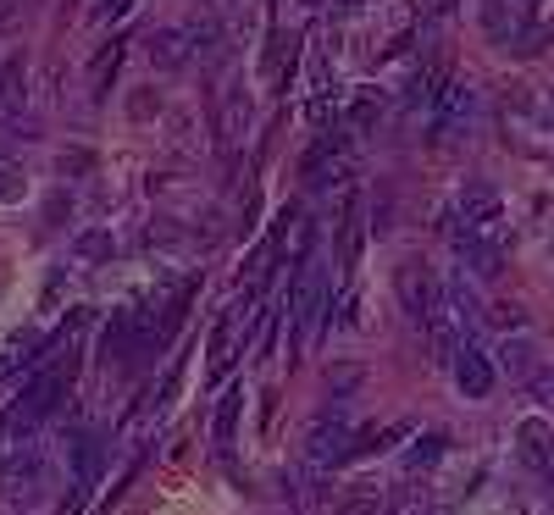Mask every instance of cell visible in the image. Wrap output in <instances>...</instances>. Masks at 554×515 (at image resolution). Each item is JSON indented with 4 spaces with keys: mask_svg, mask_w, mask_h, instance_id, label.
I'll return each mask as SVG.
<instances>
[{
    "mask_svg": "<svg viewBox=\"0 0 554 515\" xmlns=\"http://www.w3.org/2000/svg\"><path fill=\"white\" fill-rule=\"evenodd\" d=\"M73 372H78V360L67 355V360H56V366H45V372L34 377V383L23 388V399H17L6 416H0V427L12 432V438H34L39 432V421L50 416V410L61 405V394L73 388Z\"/></svg>",
    "mask_w": 554,
    "mask_h": 515,
    "instance_id": "1",
    "label": "cell"
},
{
    "mask_svg": "<svg viewBox=\"0 0 554 515\" xmlns=\"http://www.w3.org/2000/svg\"><path fill=\"white\" fill-rule=\"evenodd\" d=\"M45 482H50L45 449L23 444L12 460H0V504H12V510H28V504L45 499Z\"/></svg>",
    "mask_w": 554,
    "mask_h": 515,
    "instance_id": "2",
    "label": "cell"
},
{
    "mask_svg": "<svg viewBox=\"0 0 554 515\" xmlns=\"http://www.w3.org/2000/svg\"><path fill=\"white\" fill-rule=\"evenodd\" d=\"M399 305H405L410 322H422L433 333L438 322H449V300H444V283H438L427 266H405L399 272Z\"/></svg>",
    "mask_w": 554,
    "mask_h": 515,
    "instance_id": "3",
    "label": "cell"
},
{
    "mask_svg": "<svg viewBox=\"0 0 554 515\" xmlns=\"http://www.w3.org/2000/svg\"><path fill=\"white\" fill-rule=\"evenodd\" d=\"M355 455V432L344 416H316L311 432H305V471L311 477H327V471L338 466V460Z\"/></svg>",
    "mask_w": 554,
    "mask_h": 515,
    "instance_id": "4",
    "label": "cell"
},
{
    "mask_svg": "<svg viewBox=\"0 0 554 515\" xmlns=\"http://www.w3.org/2000/svg\"><path fill=\"white\" fill-rule=\"evenodd\" d=\"M505 205L488 183H466V194L455 200V239H499L505 233Z\"/></svg>",
    "mask_w": 554,
    "mask_h": 515,
    "instance_id": "5",
    "label": "cell"
},
{
    "mask_svg": "<svg viewBox=\"0 0 554 515\" xmlns=\"http://www.w3.org/2000/svg\"><path fill=\"white\" fill-rule=\"evenodd\" d=\"M516 455H521V466H527V471H538V477H554V432L543 427L538 416L516 427Z\"/></svg>",
    "mask_w": 554,
    "mask_h": 515,
    "instance_id": "6",
    "label": "cell"
},
{
    "mask_svg": "<svg viewBox=\"0 0 554 515\" xmlns=\"http://www.w3.org/2000/svg\"><path fill=\"white\" fill-rule=\"evenodd\" d=\"M455 383L466 399H488L494 394V360L482 355L477 344H460L455 349Z\"/></svg>",
    "mask_w": 554,
    "mask_h": 515,
    "instance_id": "7",
    "label": "cell"
},
{
    "mask_svg": "<svg viewBox=\"0 0 554 515\" xmlns=\"http://www.w3.org/2000/svg\"><path fill=\"white\" fill-rule=\"evenodd\" d=\"M150 61H156L161 72H178V67H189V56L200 45H194V28H161V34H150Z\"/></svg>",
    "mask_w": 554,
    "mask_h": 515,
    "instance_id": "8",
    "label": "cell"
},
{
    "mask_svg": "<svg viewBox=\"0 0 554 515\" xmlns=\"http://www.w3.org/2000/svg\"><path fill=\"white\" fill-rule=\"evenodd\" d=\"M471 111H477V95H471V84H455V78H449V84H444V95L433 100V117H438V128H460V122H466Z\"/></svg>",
    "mask_w": 554,
    "mask_h": 515,
    "instance_id": "9",
    "label": "cell"
},
{
    "mask_svg": "<svg viewBox=\"0 0 554 515\" xmlns=\"http://www.w3.org/2000/svg\"><path fill=\"white\" fill-rule=\"evenodd\" d=\"M333 161H344V133H322V139H316L311 150H305L300 172H305V178H311V183H322Z\"/></svg>",
    "mask_w": 554,
    "mask_h": 515,
    "instance_id": "10",
    "label": "cell"
},
{
    "mask_svg": "<svg viewBox=\"0 0 554 515\" xmlns=\"http://www.w3.org/2000/svg\"><path fill=\"white\" fill-rule=\"evenodd\" d=\"M377 510H383V488L377 482H350L333 499V515H377Z\"/></svg>",
    "mask_w": 554,
    "mask_h": 515,
    "instance_id": "11",
    "label": "cell"
},
{
    "mask_svg": "<svg viewBox=\"0 0 554 515\" xmlns=\"http://www.w3.org/2000/svg\"><path fill=\"white\" fill-rule=\"evenodd\" d=\"M239 305L233 311H222L217 316V327H211V377H222L228 372V360H233V327H239Z\"/></svg>",
    "mask_w": 554,
    "mask_h": 515,
    "instance_id": "12",
    "label": "cell"
},
{
    "mask_svg": "<svg viewBox=\"0 0 554 515\" xmlns=\"http://www.w3.org/2000/svg\"><path fill=\"white\" fill-rule=\"evenodd\" d=\"M294 56H300V39H289V34H272V45H266V78H272V84H289Z\"/></svg>",
    "mask_w": 554,
    "mask_h": 515,
    "instance_id": "13",
    "label": "cell"
},
{
    "mask_svg": "<svg viewBox=\"0 0 554 515\" xmlns=\"http://www.w3.org/2000/svg\"><path fill=\"white\" fill-rule=\"evenodd\" d=\"M117 67H122V39H111V45L95 56V67H89V95H95V100H106V89H111V78H117Z\"/></svg>",
    "mask_w": 554,
    "mask_h": 515,
    "instance_id": "14",
    "label": "cell"
},
{
    "mask_svg": "<svg viewBox=\"0 0 554 515\" xmlns=\"http://www.w3.org/2000/svg\"><path fill=\"white\" fill-rule=\"evenodd\" d=\"M239 410H244V388L233 383L228 394L217 399V421H211V427H217V444H233V432H239Z\"/></svg>",
    "mask_w": 554,
    "mask_h": 515,
    "instance_id": "15",
    "label": "cell"
},
{
    "mask_svg": "<svg viewBox=\"0 0 554 515\" xmlns=\"http://www.w3.org/2000/svg\"><path fill=\"white\" fill-rule=\"evenodd\" d=\"M111 250H117V244H111V233H100V228H89V233H78V239H73L78 261H111Z\"/></svg>",
    "mask_w": 554,
    "mask_h": 515,
    "instance_id": "16",
    "label": "cell"
},
{
    "mask_svg": "<svg viewBox=\"0 0 554 515\" xmlns=\"http://www.w3.org/2000/svg\"><path fill=\"white\" fill-rule=\"evenodd\" d=\"M338 255H344V266H355V255H361V200H350V211H344V239H338Z\"/></svg>",
    "mask_w": 554,
    "mask_h": 515,
    "instance_id": "17",
    "label": "cell"
},
{
    "mask_svg": "<svg viewBox=\"0 0 554 515\" xmlns=\"http://www.w3.org/2000/svg\"><path fill=\"white\" fill-rule=\"evenodd\" d=\"M499 366H505L510 377L532 372V344L527 338H505V344H499Z\"/></svg>",
    "mask_w": 554,
    "mask_h": 515,
    "instance_id": "18",
    "label": "cell"
},
{
    "mask_svg": "<svg viewBox=\"0 0 554 515\" xmlns=\"http://www.w3.org/2000/svg\"><path fill=\"white\" fill-rule=\"evenodd\" d=\"M438 455H444V432H427L422 444H410V449H405V466H410V471H427Z\"/></svg>",
    "mask_w": 554,
    "mask_h": 515,
    "instance_id": "19",
    "label": "cell"
},
{
    "mask_svg": "<svg viewBox=\"0 0 554 515\" xmlns=\"http://www.w3.org/2000/svg\"><path fill=\"white\" fill-rule=\"evenodd\" d=\"M23 95H28L23 67H6V72H0V100H6V106H23Z\"/></svg>",
    "mask_w": 554,
    "mask_h": 515,
    "instance_id": "20",
    "label": "cell"
},
{
    "mask_svg": "<svg viewBox=\"0 0 554 515\" xmlns=\"http://www.w3.org/2000/svg\"><path fill=\"white\" fill-rule=\"evenodd\" d=\"M23 189H28V183H23V172H17L12 161L0 156V200H17V194H23Z\"/></svg>",
    "mask_w": 554,
    "mask_h": 515,
    "instance_id": "21",
    "label": "cell"
},
{
    "mask_svg": "<svg viewBox=\"0 0 554 515\" xmlns=\"http://www.w3.org/2000/svg\"><path fill=\"white\" fill-rule=\"evenodd\" d=\"M377 117H383V100H372V95H361V100L350 106V122H355V128H366V122H377Z\"/></svg>",
    "mask_w": 554,
    "mask_h": 515,
    "instance_id": "22",
    "label": "cell"
},
{
    "mask_svg": "<svg viewBox=\"0 0 554 515\" xmlns=\"http://www.w3.org/2000/svg\"><path fill=\"white\" fill-rule=\"evenodd\" d=\"M488 322H494V327H527V311L510 300V305H494V311H488Z\"/></svg>",
    "mask_w": 554,
    "mask_h": 515,
    "instance_id": "23",
    "label": "cell"
},
{
    "mask_svg": "<svg viewBox=\"0 0 554 515\" xmlns=\"http://www.w3.org/2000/svg\"><path fill=\"white\" fill-rule=\"evenodd\" d=\"M355 383H361V366H333L327 372V388H338V394H350Z\"/></svg>",
    "mask_w": 554,
    "mask_h": 515,
    "instance_id": "24",
    "label": "cell"
},
{
    "mask_svg": "<svg viewBox=\"0 0 554 515\" xmlns=\"http://www.w3.org/2000/svg\"><path fill=\"white\" fill-rule=\"evenodd\" d=\"M311 122H316V128L338 122V100H333V95H316V100H311Z\"/></svg>",
    "mask_w": 554,
    "mask_h": 515,
    "instance_id": "25",
    "label": "cell"
},
{
    "mask_svg": "<svg viewBox=\"0 0 554 515\" xmlns=\"http://www.w3.org/2000/svg\"><path fill=\"white\" fill-rule=\"evenodd\" d=\"M532 394H538L543 405H554V366H538V372H532Z\"/></svg>",
    "mask_w": 554,
    "mask_h": 515,
    "instance_id": "26",
    "label": "cell"
},
{
    "mask_svg": "<svg viewBox=\"0 0 554 515\" xmlns=\"http://www.w3.org/2000/svg\"><path fill=\"white\" fill-rule=\"evenodd\" d=\"M89 161H95L89 150H67V156H61V172H84Z\"/></svg>",
    "mask_w": 554,
    "mask_h": 515,
    "instance_id": "27",
    "label": "cell"
},
{
    "mask_svg": "<svg viewBox=\"0 0 554 515\" xmlns=\"http://www.w3.org/2000/svg\"><path fill=\"white\" fill-rule=\"evenodd\" d=\"M122 12H128V0H100V6H95L100 23H111V17H122Z\"/></svg>",
    "mask_w": 554,
    "mask_h": 515,
    "instance_id": "28",
    "label": "cell"
},
{
    "mask_svg": "<svg viewBox=\"0 0 554 515\" xmlns=\"http://www.w3.org/2000/svg\"><path fill=\"white\" fill-rule=\"evenodd\" d=\"M156 106H161V95H139V100H133V117H150Z\"/></svg>",
    "mask_w": 554,
    "mask_h": 515,
    "instance_id": "29",
    "label": "cell"
},
{
    "mask_svg": "<svg viewBox=\"0 0 554 515\" xmlns=\"http://www.w3.org/2000/svg\"><path fill=\"white\" fill-rule=\"evenodd\" d=\"M23 360H28V355H0V383H6V377H12L17 366H23Z\"/></svg>",
    "mask_w": 554,
    "mask_h": 515,
    "instance_id": "30",
    "label": "cell"
},
{
    "mask_svg": "<svg viewBox=\"0 0 554 515\" xmlns=\"http://www.w3.org/2000/svg\"><path fill=\"white\" fill-rule=\"evenodd\" d=\"M12 6H17V0H0V17H6V12H12Z\"/></svg>",
    "mask_w": 554,
    "mask_h": 515,
    "instance_id": "31",
    "label": "cell"
},
{
    "mask_svg": "<svg viewBox=\"0 0 554 515\" xmlns=\"http://www.w3.org/2000/svg\"><path fill=\"white\" fill-rule=\"evenodd\" d=\"M394 515H416V510H410V504H405V510H394Z\"/></svg>",
    "mask_w": 554,
    "mask_h": 515,
    "instance_id": "32",
    "label": "cell"
},
{
    "mask_svg": "<svg viewBox=\"0 0 554 515\" xmlns=\"http://www.w3.org/2000/svg\"><path fill=\"white\" fill-rule=\"evenodd\" d=\"M549 122H554V95H549Z\"/></svg>",
    "mask_w": 554,
    "mask_h": 515,
    "instance_id": "33",
    "label": "cell"
},
{
    "mask_svg": "<svg viewBox=\"0 0 554 515\" xmlns=\"http://www.w3.org/2000/svg\"><path fill=\"white\" fill-rule=\"evenodd\" d=\"M0 444H6V427H0Z\"/></svg>",
    "mask_w": 554,
    "mask_h": 515,
    "instance_id": "34",
    "label": "cell"
}]
</instances>
